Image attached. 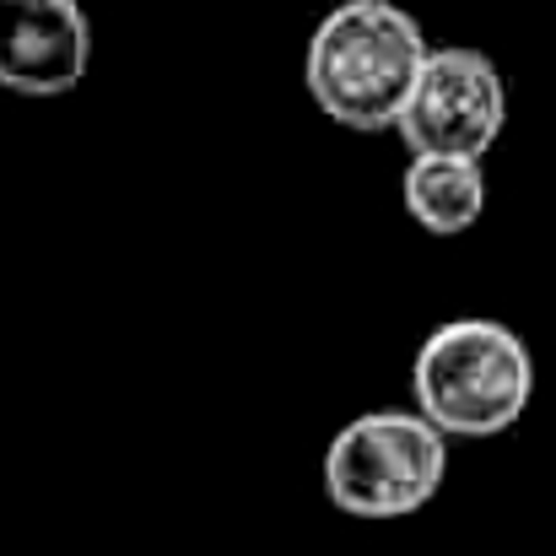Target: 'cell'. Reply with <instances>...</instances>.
I'll return each instance as SVG.
<instances>
[{
    "mask_svg": "<svg viewBox=\"0 0 556 556\" xmlns=\"http://www.w3.org/2000/svg\"><path fill=\"white\" fill-rule=\"evenodd\" d=\"M427 38L416 16L394 0H341L319 16L303 60L308 98L325 119L346 130H394L410 87L427 65Z\"/></svg>",
    "mask_w": 556,
    "mask_h": 556,
    "instance_id": "1",
    "label": "cell"
},
{
    "mask_svg": "<svg viewBox=\"0 0 556 556\" xmlns=\"http://www.w3.org/2000/svg\"><path fill=\"white\" fill-rule=\"evenodd\" d=\"M410 400L427 427L443 438H503L525 421L535 400V357L519 330L503 319H443L421 336L410 363Z\"/></svg>",
    "mask_w": 556,
    "mask_h": 556,
    "instance_id": "2",
    "label": "cell"
},
{
    "mask_svg": "<svg viewBox=\"0 0 556 556\" xmlns=\"http://www.w3.org/2000/svg\"><path fill=\"white\" fill-rule=\"evenodd\" d=\"M448 476V438L416 410H363L352 416L319 465L325 497L352 519H410Z\"/></svg>",
    "mask_w": 556,
    "mask_h": 556,
    "instance_id": "3",
    "label": "cell"
},
{
    "mask_svg": "<svg viewBox=\"0 0 556 556\" xmlns=\"http://www.w3.org/2000/svg\"><path fill=\"white\" fill-rule=\"evenodd\" d=\"M508 125V81L492 54L443 43L427 49V65L400 114V136L410 157H470L481 163Z\"/></svg>",
    "mask_w": 556,
    "mask_h": 556,
    "instance_id": "4",
    "label": "cell"
},
{
    "mask_svg": "<svg viewBox=\"0 0 556 556\" xmlns=\"http://www.w3.org/2000/svg\"><path fill=\"white\" fill-rule=\"evenodd\" d=\"M92 22L81 0H0V87L60 98L87 81Z\"/></svg>",
    "mask_w": 556,
    "mask_h": 556,
    "instance_id": "5",
    "label": "cell"
},
{
    "mask_svg": "<svg viewBox=\"0 0 556 556\" xmlns=\"http://www.w3.org/2000/svg\"><path fill=\"white\" fill-rule=\"evenodd\" d=\"M405 216L432 238H459L486 211V168L470 157H410L400 174Z\"/></svg>",
    "mask_w": 556,
    "mask_h": 556,
    "instance_id": "6",
    "label": "cell"
}]
</instances>
